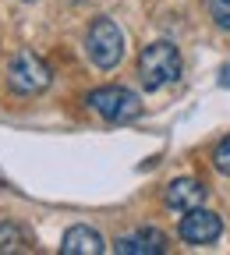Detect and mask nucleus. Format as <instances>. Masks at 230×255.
I'll use <instances>...</instances> for the list:
<instances>
[{
    "instance_id": "f257e3e1",
    "label": "nucleus",
    "mask_w": 230,
    "mask_h": 255,
    "mask_svg": "<svg viewBox=\"0 0 230 255\" xmlns=\"http://www.w3.org/2000/svg\"><path fill=\"white\" fill-rule=\"evenodd\" d=\"M181 50L167 39H159V43H149L142 53H138V78L149 92H159V89H167L181 78Z\"/></svg>"
},
{
    "instance_id": "f03ea898",
    "label": "nucleus",
    "mask_w": 230,
    "mask_h": 255,
    "mask_svg": "<svg viewBox=\"0 0 230 255\" xmlns=\"http://www.w3.org/2000/svg\"><path fill=\"white\" fill-rule=\"evenodd\" d=\"M85 53L100 71H114L124 57V32L114 18H96L85 32Z\"/></svg>"
},
{
    "instance_id": "7ed1b4c3",
    "label": "nucleus",
    "mask_w": 230,
    "mask_h": 255,
    "mask_svg": "<svg viewBox=\"0 0 230 255\" xmlns=\"http://www.w3.org/2000/svg\"><path fill=\"white\" fill-rule=\"evenodd\" d=\"M85 103L100 114L103 121H110V124H131V121L142 117V100H138L131 89H124V85L92 89V92L85 96Z\"/></svg>"
},
{
    "instance_id": "20e7f679",
    "label": "nucleus",
    "mask_w": 230,
    "mask_h": 255,
    "mask_svg": "<svg viewBox=\"0 0 230 255\" xmlns=\"http://www.w3.org/2000/svg\"><path fill=\"white\" fill-rule=\"evenodd\" d=\"M50 82H53V71H50V64H46L39 53L21 50V53L11 60V71H7L11 92H18V96H36V92L50 89Z\"/></svg>"
},
{
    "instance_id": "39448f33",
    "label": "nucleus",
    "mask_w": 230,
    "mask_h": 255,
    "mask_svg": "<svg viewBox=\"0 0 230 255\" xmlns=\"http://www.w3.org/2000/svg\"><path fill=\"white\" fill-rule=\"evenodd\" d=\"M177 234H181V241H184V245L206 248V245L220 241V234H223V220H220V213H213V209L195 206V209H188V213L181 216Z\"/></svg>"
},
{
    "instance_id": "423d86ee",
    "label": "nucleus",
    "mask_w": 230,
    "mask_h": 255,
    "mask_svg": "<svg viewBox=\"0 0 230 255\" xmlns=\"http://www.w3.org/2000/svg\"><path fill=\"white\" fill-rule=\"evenodd\" d=\"M170 245H167V234L156 231V227H138L131 234H120L114 241V252L117 255H163Z\"/></svg>"
},
{
    "instance_id": "0eeeda50",
    "label": "nucleus",
    "mask_w": 230,
    "mask_h": 255,
    "mask_svg": "<svg viewBox=\"0 0 230 255\" xmlns=\"http://www.w3.org/2000/svg\"><path fill=\"white\" fill-rule=\"evenodd\" d=\"M163 202H167V209H174V213H188V209L206 202V184L195 181V177H177V181L167 184Z\"/></svg>"
},
{
    "instance_id": "6e6552de",
    "label": "nucleus",
    "mask_w": 230,
    "mask_h": 255,
    "mask_svg": "<svg viewBox=\"0 0 230 255\" xmlns=\"http://www.w3.org/2000/svg\"><path fill=\"white\" fill-rule=\"evenodd\" d=\"M107 252V241L100 231L85 227V223H78V227H68V234L60 238V255H103Z\"/></svg>"
},
{
    "instance_id": "1a4fd4ad",
    "label": "nucleus",
    "mask_w": 230,
    "mask_h": 255,
    "mask_svg": "<svg viewBox=\"0 0 230 255\" xmlns=\"http://www.w3.org/2000/svg\"><path fill=\"white\" fill-rule=\"evenodd\" d=\"M25 231L18 227V223H0V255L7 252H25Z\"/></svg>"
},
{
    "instance_id": "9d476101",
    "label": "nucleus",
    "mask_w": 230,
    "mask_h": 255,
    "mask_svg": "<svg viewBox=\"0 0 230 255\" xmlns=\"http://www.w3.org/2000/svg\"><path fill=\"white\" fill-rule=\"evenodd\" d=\"M213 167H216L223 177H230V135L220 138V145L213 149Z\"/></svg>"
},
{
    "instance_id": "9b49d317",
    "label": "nucleus",
    "mask_w": 230,
    "mask_h": 255,
    "mask_svg": "<svg viewBox=\"0 0 230 255\" xmlns=\"http://www.w3.org/2000/svg\"><path fill=\"white\" fill-rule=\"evenodd\" d=\"M209 18L223 32H230V0H209Z\"/></svg>"
},
{
    "instance_id": "f8f14e48",
    "label": "nucleus",
    "mask_w": 230,
    "mask_h": 255,
    "mask_svg": "<svg viewBox=\"0 0 230 255\" xmlns=\"http://www.w3.org/2000/svg\"><path fill=\"white\" fill-rule=\"evenodd\" d=\"M220 85L230 89V64H223V71H220Z\"/></svg>"
},
{
    "instance_id": "ddd939ff",
    "label": "nucleus",
    "mask_w": 230,
    "mask_h": 255,
    "mask_svg": "<svg viewBox=\"0 0 230 255\" xmlns=\"http://www.w3.org/2000/svg\"><path fill=\"white\" fill-rule=\"evenodd\" d=\"M25 4H28V0H25Z\"/></svg>"
}]
</instances>
